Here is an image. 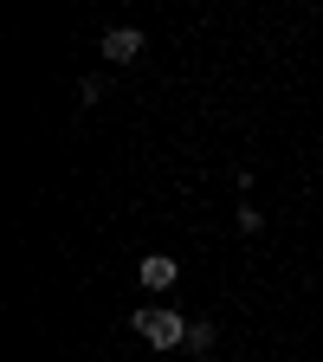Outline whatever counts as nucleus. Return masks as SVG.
I'll list each match as a JSON object with an SVG mask.
<instances>
[{
  "instance_id": "7ed1b4c3",
  "label": "nucleus",
  "mask_w": 323,
  "mask_h": 362,
  "mask_svg": "<svg viewBox=\"0 0 323 362\" xmlns=\"http://www.w3.org/2000/svg\"><path fill=\"white\" fill-rule=\"evenodd\" d=\"M175 279H181V265H175L168 252H149V259H143V291H168Z\"/></svg>"
},
{
  "instance_id": "f257e3e1",
  "label": "nucleus",
  "mask_w": 323,
  "mask_h": 362,
  "mask_svg": "<svg viewBox=\"0 0 323 362\" xmlns=\"http://www.w3.org/2000/svg\"><path fill=\"white\" fill-rule=\"evenodd\" d=\"M129 324H136V337H143V343H155V349H175V343H188V330H194L181 310H136Z\"/></svg>"
},
{
  "instance_id": "20e7f679",
  "label": "nucleus",
  "mask_w": 323,
  "mask_h": 362,
  "mask_svg": "<svg viewBox=\"0 0 323 362\" xmlns=\"http://www.w3.org/2000/svg\"><path fill=\"white\" fill-rule=\"evenodd\" d=\"M188 343H194V356H201V349H213V324H194V330H188Z\"/></svg>"
},
{
  "instance_id": "f03ea898",
  "label": "nucleus",
  "mask_w": 323,
  "mask_h": 362,
  "mask_svg": "<svg viewBox=\"0 0 323 362\" xmlns=\"http://www.w3.org/2000/svg\"><path fill=\"white\" fill-rule=\"evenodd\" d=\"M136 52H143V33H136V26H117V33H104V59H110V65H129Z\"/></svg>"
}]
</instances>
